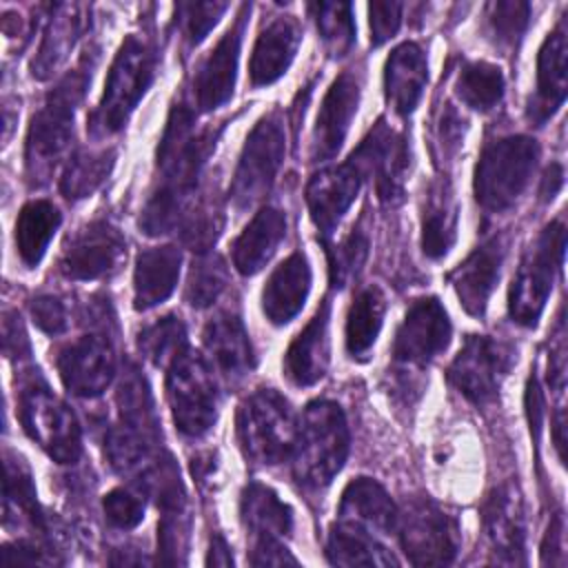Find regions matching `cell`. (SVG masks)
Returning a JSON list of instances; mask_svg holds the SVG:
<instances>
[{
  "mask_svg": "<svg viewBox=\"0 0 568 568\" xmlns=\"http://www.w3.org/2000/svg\"><path fill=\"white\" fill-rule=\"evenodd\" d=\"M462 133H464L462 115L450 104H446L437 122V142L444 146V153H453L459 146Z\"/></svg>",
  "mask_w": 568,
  "mask_h": 568,
  "instance_id": "f5cc1de1",
  "label": "cell"
},
{
  "mask_svg": "<svg viewBox=\"0 0 568 568\" xmlns=\"http://www.w3.org/2000/svg\"><path fill=\"white\" fill-rule=\"evenodd\" d=\"M91 78V64L87 58L78 69L69 71L47 95L42 109L31 118L27 133V180L33 186L49 182L51 173L60 164L73 138V113L84 95V87Z\"/></svg>",
  "mask_w": 568,
  "mask_h": 568,
  "instance_id": "7a4b0ae2",
  "label": "cell"
},
{
  "mask_svg": "<svg viewBox=\"0 0 568 568\" xmlns=\"http://www.w3.org/2000/svg\"><path fill=\"white\" fill-rule=\"evenodd\" d=\"M166 397L175 426L186 437H202L217 417V388L206 359L186 348L166 375Z\"/></svg>",
  "mask_w": 568,
  "mask_h": 568,
  "instance_id": "30bf717a",
  "label": "cell"
},
{
  "mask_svg": "<svg viewBox=\"0 0 568 568\" xmlns=\"http://www.w3.org/2000/svg\"><path fill=\"white\" fill-rule=\"evenodd\" d=\"M426 80L428 62L419 44L404 42L390 51L384 64V91L395 113L408 115L417 106Z\"/></svg>",
  "mask_w": 568,
  "mask_h": 568,
  "instance_id": "4316f807",
  "label": "cell"
},
{
  "mask_svg": "<svg viewBox=\"0 0 568 568\" xmlns=\"http://www.w3.org/2000/svg\"><path fill=\"white\" fill-rule=\"evenodd\" d=\"M302 40L300 22L293 16H277L257 36L253 47L248 75L253 87H266L282 78L291 67Z\"/></svg>",
  "mask_w": 568,
  "mask_h": 568,
  "instance_id": "603a6c76",
  "label": "cell"
},
{
  "mask_svg": "<svg viewBox=\"0 0 568 568\" xmlns=\"http://www.w3.org/2000/svg\"><path fill=\"white\" fill-rule=\"evenodd\" d=\"M36 326L47 335H60L69 328V311L55 295H38L29 304Z\"/></svg>",
  "mask_w": 568,
  "mask_h": 568,
  "instance_id": "f907efd6",
  "label": "cell"
},
{
  "mask_svg": "<svg viewBox=\"0 0 568 568\" xmlns=\"http://www.w3.org/2000/svg\"><path fill=\"white\" fill-rule=\"evenodd\" d=\"M566 58H568V33L566 22H559L544 40L537 58V93L530 102V118L546 122L566 100Z\"/></svg>",
  "mask_w": 568,
  "mask_h": 568,
  "instance_id": "cb8c5ba5",
  "label": "cell"
},
{
  "mask_svg": "<svg viewBox=\"0 0 568 568\" xmlns=\"http://www.w3.org/2000/svg\"><path fill=\"white\" fill-rule=\"evenodd\" d=\"M124 257L126 240L120 229L106 220H95L67 242L60 273L69 280H100L118 271Z\"/></svg>",
  "mask_w": 568,
  "mask_h": 568,
  "instance_id": "9a60e30c",
  "label": "cell"
},
{
  "mask_svg": "<svg viewBox=\"0 0 568 568\" xmlns=\"http://www.w3.org/2000/svg\"><path fill=\"white\" fill-rule=\"evenodd\" d=\"M229 284V268L215 253H200L193 260L184 297L193 308L211 306Z\"/></svg>",
  "mask_w": 568,
  "mask_h": 568,
  "instance_id": "ee69618b",
  "label": "cell"
},
{
  "mask_svg": "<svg viewBox=\"0 0 568 568\" xmlns=\"http://www.w3.org/2000/svg\"><path fill=\"white\" fill-rule=\"evenodd\" d=\"M362 186L359 173L348 164L317 171L306 184V204L313 224L326 237L355 202Z\"/></svg>",
  "mask_w": 568,
  "mask_h": 568,
  "instance_id": "ffe728a7",
  "label": "cell"
},
{
  "mask_svg": "<svg viewBox=\"0 0 568 568\" xmlns=\"http://www.w3.org/2000/svg\"><path fill=\"white\" fill-rule=\"evenodd\" d=\"M286 151L284 122L277 111L266 113L246 135L240 162L229 189V197L237 211L257 204L273 186Z\"/></svg>",
  "mask_w": 568,
  "mask_h": 568,
  "instance_id": "9c48e42d",
  "label": "cell"
},
{
  "mask_svg": "<svg viewBox=\"0 0 568 568\" xmlns=\"http://www.w3.org/2000/svg\"><path fill=\"white\" fill-rule=\"evenodd\" d=\"M564 248L566 229L557 220L539 233L535 244H530V248L521 257L508 293V313L519 326H535L541 317L555 273L564 262Z\"/></svg>",
  "mask_w": 568,
  "mask_h": 568,
  "instance_id": "ba28073f",
  "label": "cell"
},
{
  "mask_svg": "<svg viewBox=\"0 0 568 568\" xmlns=\"http://www.w3.org/2000/svg\"><path fill=\"white\" fill-rule=\"evenodd\" d=\"M226 2H186L178 7L182 31L189 44H197L215 27L220 16L226 11Z\"/></svg>",
  "mask_w": 568,
  "mask_h": 568,
  "instance_id": "c3c4849f",
  "label": "cell"
},
{
  "mask_svg": "<svg viewBox=\"0 0 568 568\" xmlns=\"http://www.w3.org/2000/svg\"><path fill=\"white\" fill-rule=\"evenodd\" d=\"M328 317H331V304L328 300H324L317 313L313 315V320L286 348L284 373L295 386H313L326 375L328 359H331Z\"/></svg>",
  "mask_w": 568,
  "mask_h": 568,
  "instance_id": "7402d4cb",
  "label": "cell"
},
{
  "mask_svg": "<svg viewBox=\"0 0 568 568\" xmlns=\"http://www.w3.org/2000/svg\"><path fill=\"white\" fill-rule=\"evenodd\" d=\"M539 160V144L528 135L488 142L475 166V197L486 213H504L528 186Z\"/></svg>",
  "mask_w": 568,
  "mask_h": 568,
  "instance_id": "8992f818",
  "label": "cell"
},
{
  "mask_svg": "<svg viewBox=\"0 0 568 568\" xmlns=\"http://www.w3.org/2000/svg\"><path fill=\"white\" fill-rule=\"evenodd\" d=\"M18 513L29 519L33 526H42V513L36 501V488L31 481V473L20 457L7 453L4 462V519Z\"/></svg>",
  "mask_w": 568,
  "mask_h": 568,
  "instance_id": "7bdbcfd3",
  "label": "cell"
},
{
  "mask_svg": "<svg viewBox=\"0 0 568 568\" xmlns=\"http://www.w3.org/2000/svg\"><path fill=\"white\" fill-rule=\"evenodd\" d=\"M564 184V166L561 164H550L544 173V180H541V186H539V195L544 202L552 200L557 195V191L561 189Z\"/></svg>",
  "mask_w": 568,
  "mask_h": 568,
  "instance_id": "6f0895ef",
  "label": "cell"
},
{
  "mask_svg": "<svg viewBox=\"0 0 568 568\" xmlns=\"http://www.w3.org/2000/svg\"><path fill=\"white\" fill-rule=\"evenodd\" d=\"M182 251L178 246H153L138 255L133 273V306L149 311L162 304L180 277Z\"/></svg>",
  "mask_w": 568,
  "mask_h": 568,
  "instance_id": "f546056e",
  "label": "cell"
},
{
  "mask_svg": "<svg viewBox=\"0 0 568 568\" xmlns=\"http://www.w3.org/2000/svg\"><path fill=\"white\" fill-rule=\"evenodd\" d=\"M357 104L359 78L355 71H344L333 80L320 104L311 146V158L315 162L331 160L342 149L346 133L351 129V120L357 113Z\"/></svg>",
  "mask_w": 568,
  "mask_h": 568,
  "instance_id": "ac0fdd59",
  "label": "cell"
},
{
  "mask_svg": "<svg viewBox=\"0 0 568 568\" xmlns=\"http://www.w3.org/2000/svg\"><path fill=\"white\" fill-rule=\"evenodd\" d=\"M60 222L62 215L49 200H31L20 209L16 220V248L27 266H36L44 257Z\"/></svg>",
  "mask_w": 568,
  "mask_h": 568,
  "instance_id": "e575fe53",
  "label": "cell"
},
{
  "mask_svg": "<svg viewBox=\"0 0 568 568\" xmlns=\"http://www.w3.org/2000/svg\"><path fill=\"white\" fill-rule=\"evenodd\" d=\"M186 541H189V517L186 508H173L164 510L160 532H158V544L162 552V564H182L184 552H186Z\"/></svg>",
  "mask_w": 568,
  "mask_h": 568,
  "instance_id": "7dc6e473",
  "label": "cell"
},
{
  "mask_svg": "<svg viewBox=\"0 0 568 568\" xmlns=\"http://www.w3.org/2000/svg\"><path fill=\"white\" fill-rule=\"evenodd\" d=\"M561 539H564V517H561V513H557L555 519L548 526V532H546L544 557L548 552H552V555H559V559L564 561V544H561Z\"/></svg>",
  "mask_w": 568,
  "mask_h": 568,
  "instance_id": "9f6ffc18",
  "label": "cell"
},
{
  "mask_svg": "<svg viewBox=\"0 0 568 568\" xmlns=\"http://www.w3.org/2000/svg\"><path fill=\"white\" fill-rule=\"evenodd\" d=\"M62 384L78 397H98L115 375V353L104 335H84L58 351Z\"/></svg>",
  "mask_w": 568,
  "mask_h": 568,
  "instance_id": "2e32d148",
  "label": "cell"
},
{
  "mask_svg": "<svg viewBox=\"0 0 568 568\" xmlns=\"http://www.w3.org/2000/svg\"><path fill=\"white\" fill-rule=\"evenodd\" d=\"M457 237V202L446 178L430 182L422 209V251L430 260L444 257Z\"/></svg>",
  "mask_w": 568,
  "mask_h": 568,
  "instance_id": "4dcf8cb0",
  "label": "cell"
},
{
  "mask_svg": "<svg viewBox=\"0 0 568 568\" xmlns=\"http://www.w3.org/2000/svg\"><path fill=\"white\" fill-rule=\"evenodd\" d=\"M155 75V51L146 40L131 33L120 44L109 78L104 84V93L91 113L89 131L93 138H104L118 133Z\"/></svg>",
  "mask_w": 568,
  "mask_h": 568,
  "instance_id": "277c9868",
  "label": "cell"
},
{
  "mask_svg": "<svg viewBox=\"0 0 568 568\" xmlns=\"http://www.w3.org/2000/svg\"><path fill=\"white\" fill-rule=\"evenodd\" d=\"M297 424L291 404L275 388H260L237 406V444L251 464L273 466L291 459Z\"/></svg>",
  "mask_w": 568,
  "mask_h": 568,
  "instance_id": "5b68a950",
  "label": "cell"
},
{
  "mask_svg": "<svg viewBox=\"0 0 568 568\" xmlns=\"http://www.w3.org/2000/svg\"><path fill=\"white\" fill-rule=\"evenodd\" d=\"M337 515L339 521L364 528L371 535H390L397 530L399 510L382 484L371 477H357L344 488Z\"/></svg>",
  "mask_w": 568,
  "mask_h": 568,
  "instance_id": "d4e9b609",
  "label": "cell"
},
{
  "mask_svg": "<svg viewBox=\"0 0 568 568\" xmlns=\"http://www.w3.org/2000/svg\"><path fill=\"white\" fill-rule=\"evenodd\" d=\"M102 506L109 524L122 530L135 528L144 517L142 497L129 488H113L111 493H106Z\"/></svg>",
  "mask_w": 568,
  "mask_h": 568,
  "instance_id": "681fc988",
  "label": "cell"
},
{
  "mask_svg": "<svg viewBox=\"0 0 568 568\" xmlns=\"http://www.w3.org/2000/svg\"><path fill=\"white\" fill-rule=\"evenodd\" d=\"M326 557L337 566H397V559L368 530L346 521L331 528Z\"/></svg>",
  "mask_w": 568,
  "mask_h": 568,
  "instance_id": "d590c367",
  "label": "cell"
},
{
  "mask_svg": "<svg viewBox=\"0 0 568 568\" xmlns=\"http://www.w3.org/2000/svg\"><path fill=\"white\" fill-rule=\"evenodd\" d=\"M87 29V7L84 4H58L42 36L38 55L31 62V73L47 80L71 53L78 38Z\"/></svg>",
  "mask_w": 568,
  "mask_h": 568,
  "instance_id": "1f68e13d",
  "label": "cell"
},
{
  "mask_svg": "<svg viewBox=\"0 0 568 568\" xmlns=\"http://www.w3.org/2000/svg\"><path fill=\"white\" fill-rule=\"evenodd\" d=\"M115 162V151H75L62 171L60 193L69 200H82L98 191V186L106 180Z\"/></svg>",
  "mask_w": 568,
  "mask_h": 568,
  "instance_id": "74e56055",
  "label": "cell"
},
{
  "mask_svg": "<svg viewBox=\"0 0 568 568\" xmlns=\"http://www.w3.org/2000/svg\"><path fill=\"white\" fill-rule=\"evenodd\" d=\"M515 362L517 351L510 342L490 335H468L450 362L446 377L468 402L488 404L497 397Z\"/></svg>",
  "mask_w": 568,
  "mask_h": 568,
  "instance_id": "7c38bea8",
  "label": "cell"
},
{
  "mask_svg": "<svg viewBox=\"0 0 568 568\" xmlns=\"http://www.w3.org/2000/svg\"><path fill=\"white\" fill-rule=\"evenodd\" d=\"M528 16H530V4L519 2V0H506V2H490L486 7V24L488 33L495 38L499 47L513 49L526 27H528Z\"/></svg>",
  "mask_w": 568,
  "mask_h": 568,
  "instance_id": "bcb514c9",
  "label": "cell"
},
{
  "mask_svg": "<svg viewBox=\"0 0 568 568\" xmlns=\"http://www.w3.org/2000/svg\"><path fill=\"white\" fill-rule=\"evenodd\" d=\"M348 424L339 404L331 399L311 402L297 424L291 453L293 477L306 490L326 488L348 457Z\"/></svg>",
  "mask_w": 568,
  "mask_h": 568,
  "instance_id": "3957f363",
  "label": "cell"
},
{
  "mask_svg": "<svg viewBox=\"0 0 568 568\" xmlns=\"http://www.w3.org/2000/svg\"><path fill=\"white\" fill-rule=\"evenodd\" d=\"M248 9L242 7V13L237 16L235 24L211 49V53L204 58V62L200 64V69L195 73V80H193L195 104L204 113L226 104L233 95L240 47H242V31H244V13Z\"/></svg>",
  "mask_w": 568,
  "mask_h": 568,
  "instance_id": "d6986e66",
  "label": "cell"
},
{
  "mask_svg": "<svg viewBox=\"0 0 568 568\" xmlns=\"http://www.w3.org/2000/svg\"><path fill=\"white\" fill-rule=\"evenodd\" d=\"M484 530L506 564H524V510L519 493L510 486H497L481 506Z\"/></svg>",
  "mask_w": 568,
  "mask_h": 568,
  "instance_id": "44dd1931",
  "label": "cell"
},
{
  "mask_svg": "<svg viewBox=\"0 0 568 568\" xmlns=\"http://www.w3.org/2000/svg\"><path fill=\"white\" fill-rule=\"evenodd\" d=\"M348 164L359 178L375 182V193L384 204H397L404 197L406 173L410 164L408 140L402 131H395L386 120H379L359 146L351 153Z\"/></svg>",
  "mask_w": 568,
  "mask_h": 568,
  "instance_id": "4fadbf2b",
  "label": "cell"
},
{
  "mask_svg": "<svg viewBox=\"0 0 568 568\" xmlns=\"http://www.w3.org/2000/svg\"><path fill=\"white\" fill-rule=\"evenodd\" d=\"M311 291V266L304 253L288 255L266 280L262 291L264 315L282 326L288 324L304 306Z\"/></svg>",
  "mask_w": 568,
  "mask_h": 568,
  "instance_id": "484cf974",
  "label": "cell"
},
{
  "mask_svg": "<svg viewBox=\"0 0 568 568\" xmlns=\"http://www.w3.org/2000/svg\"><path fill=\"white\" fill-rule=\"evenodd\" d=\"M384 295L377 286L362 288L346 315V351L353 359H364L384 324Z\"/></svg>",
  "mask_w": 568,
  "mask_h": 568,
  "instance_id": "8d00e7d4",
  "label": "cell"
},
{
  "mask_svg": "<svg viewBox=\"0 0 568 568\" xmlns=\"http://www.w3.org/2000/svg\"><path fill=\"white\" fill-rule=\"evenodd\" d=\"M115 402L120 410V424L155 444L160 437V422L149 384L135 364H126L118 384Z\"/></svg>",
  "mask_w": 568,
  "mask_h": 568,
  "instance_id": "836d02e7",
  "label": "cell"
},
{
  "mask_svg": "<svg viewBox=\"0 0 568 568\" xmlns=\"http://www.w3.org/2000/svg\"><path fill=\"white\" fill-rule=\"evenodd\" d=\"M450 320L437 297H419L415 300L393 342V357L406 366H426L442 351H446L450 342Z\"/></svg>",
  "mask_w": 568,
  "mask_h": 568,
  "instance_id": "5bb4252c",
  "label": "cell"
},
{
  "mask_svg": "<svg viewBox=\"0 0 568 568\" xmlns=\"http://www.w3.org/2000/svg\"><path fill=\"white\" fill-rule=\"evenodd\" d=\"M311 11L324 49L333 58L346 55L355 42L353 7L348 2H317L311 4Z\"/></svg>",
  "mask_w": 568,
  "mask_h": 568,
  "instance_id": "60d3db41",
  "label": "cell"
},
{
  "mask_svg": "<svg viewBox=\"0 0 568 568\" xmlns=\"http://www.w3.org/2000/svg\"><path fill=\"white\" fill-rule=\"evenodd\" d=\"M4 353L9 357H24V355H29L27 333L22 331L20 317L13 311H9L4 315Z\"/></svg>",
  "mask_w": 568,
  "mask_h": 568,
  "instance_id": "11a10c76",
  "label": "cell"
},
{
  "mask_svg": "<svg viewBox=\"0 0 568 568\" xmlns=\"http://www.w3.org/2000/svg\"><path fill=\"white\" fill-rule=\"evenodd\" d=\"M240 513L255 539H282L293 530V510L264 484H248L242 490Z\"/></svg>",
  "mask_w": 568,
  "mask_h": 568,
  "instance_id": "d6a6232c",
  "label": "cell"
},
{
  "mask_svg": "<svg viewBox=\"0 0 568 568\" xmlns=\"http://www.w3.org/2000/svg\"><path fill=\"white\" fill-rule=\"evenodd\" d=\"M504 73L490 62H466L457 75L455 93L477 111L493 109L504 95Z\"/></svg>",
  "mask_w": 568,
  "mask_h": 568,
  "instance_id": "f35d334b",
  "label": "cell"
},
{
  "mask_svg": "<svg viewBox=\"0 0 568 568\" xmlns=\"http://www.w3.org/2000/svg\"><path fill=\"white\" fill-rule=\"evenodd\" d=\"M506 257V237L495 233L486 237L462 264H457L448 273V282L453 284L462 306L466 313L479 317L484 315L493 288L499 280L501 264Z\"/></svg>",
  "mask_w": 568,
  "mask_h": 568,
  "instance_id": "e0dca14e",
  "label": "cell"
},
{
  "mask_svg": "<svg viewBox=\"0 0 568 568\" xmlns=\"http://www.w3.org/2000/svg\"><path fill=\"white\" fill-rule=\"evenodd\" d=\"M138 348L151 364L169 368L189 348L182 320L175 315H164L144 326L138 335Z\"/></svg>",
  "mask_w": 568,
  "mask_h": 568,
  "instance_id": "ab89813d",
  "label": "cell"
},
{
  "mask_svg": "<svg viewBox=\"0 0 568 568\" xmlns=\"http://www.w3.org/2000/svg\"><path fill=\"white\" fill-rule=\"evenodd\" d=\"M18 413L27 435L58 464H73L82 453L80 424L73 410L36 375L18 395Z\"/></svg>",
  "mask_w": 568,
  "mask_h": 568,
  "instance_id": "52a82bcc",
  "label": "cell"
},
{
  "mask_svg": "<svg viewBox=\"0 0 568 568\" xmlns=\"http://www.w3.org/2000/svg\"><path fill=\"white\" fill-rule=\"evenodd\" d=\"M286 235V215L277 206H262L233 242V264L242 275L260 273Z\"/></svg>",
  "mask_w": 568,
  "mask_h": 568,
  "instance_id": "f1b7e54d",
  "label": "cell"
},
{
  "mask_svg": "<svg viewBox=\"0 0 568 568\" xmlns=\"http://www.w3.org/2000/svg\"><path fill=\"white\" fill-rule=\"evenodd\" d=\"M224 226V206L215 193H206L182 220V242L200 253H209Z\"/></svg>",
  "mask_w": 568,
  "mask_h": 568,
  "instance_id": "b9f144b4",
  "label": "cell"
},
{
  "mask_svg": "<svg viewBox=\"0 0 568 568\" xmlns=\"http://www.w3.org/2000/svg\"><path fill=\"white\" fill-rule=\"evenodd\" d=\"M204 346L215 366L231 382H240L255 366L248 333L235 313H220L204 326Z\"/></svg>",
  "mask_w": 568,
  "mask_h": 568,
  "instance_id": "83f0119b",
  "label": "cell"
},
{
  "mask_svg": "<svg viewBox=\"0 0 568 568\" xmlns=\"http://www.w3.org/2000/svg\"><path fill=\"white\" fill-rule=\"evenodd\" d=\"M402 548L415 566H446L459 550V526L428 497H410L397 515Z\"/></svg>",
  "mask_w": 568,
  "mask_h": 568,
  "instance_id": "8fae6325",
  "label": "cell"
},
{
  "mask_svg": "<svg viewBox=\"0 0 568 568\" xmlns=\"http://www.w3.org/2000/svg\"><path fill=\"white\" fill-rule=\"evenodd\" d=\"M206 564H213V566H231L233 564L231 548L222 535L211 537V550H209Z\"/></svg>",
  "mask_w": 568,
  "mask_h": 568,
  "instance_id": "680465c9",
  "label": "cell"
},
{
  "mask_svg": "<svg viewBox=\"0 0 568 568\" xmlns=\"http://www.w3.org/2000/svg\"><path fill=\"white\" fill-rule=\"evenodd\" d=\"M251 564L284 566V564H297V559L286 550V546L280 539H255Z\"/></svg>",
  "mask_w": 568,
  "mask_h": 568,
  "instance_id": "db71d44e",
  "label": "cell"
},
{
  "mask_svg": "<svg viewBox=\"0 0 568 568\" xmlns=\"http://www.w3.org/2000/svg\"><path fill=\"white\" fill-rule=\"evenodd\" d=\"M215 140L217 131L213 129L195 131V115L186 102L171 109L158 146V184L140 217V229L146 235H164L184 220Z\"/></svg>",
  "mask_w": 568,
  "mask_h": 568,
  "instance_id": "6da1fadb",
  "label": "cell"
},
{
  "mask_svg": "<svg viewBox=\"0 0 568 568\" xmlns=\"http://www.w3.org/2000/svg\"><path fill=\"white\" fill-rule=\"evenodd\" d=\"M402 11L404 4L399 2H373L368 4V16H371V42L375 47L384 44L390 40L399 24H402Z\"/></svg>",
  "mask_w": 568,
  "mask_h": 568,
  "instance_id": "816d5d0a",
  "label": "cell"
},
{
  "mask_svg": "<svg viewBox=\"0 0 568 568\" xmlns=\"http://www.w3.org/2000/svg\"><path fill=\"white\" fill-rule=\"evenodd\" d=\"M368 257V237L362 229H353L339 244L328 246V275L335 288H344L359 273Z\"/></svg>",
  "mask_w": 568,
  "mask_h": 568,
  "instance_id": "f6af8a7d",
  "label": "cell"
}]
</instances>
